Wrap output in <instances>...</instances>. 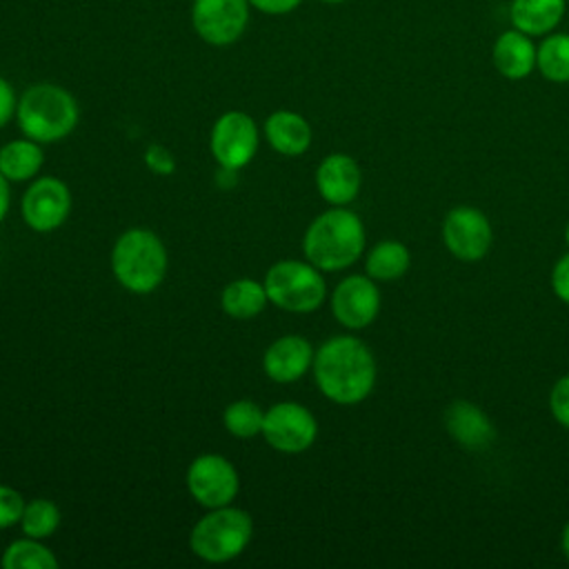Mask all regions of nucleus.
<instances>
[{
    "label": "nucleus",
    "mask_w": 569,
    "mask_h": 569,
    "mask_svg": "<svg viewBox=\"0 0 569 569\" xmlns=\"http://www.w3.org/2000/svg\"><path fill=\"white\" fill-rule=\"evenodd\" d=\"M560 547H562V553H565V556H567V560H569V522H567V525H565V529H562Z\"/></svg>",
    "instance_id": "72a5a7b5"
},
{
    "label": "nucleus",
    "mask_w": 569,
    "mask_h": 569,
    "mask_svg": "<svg viewBox=\"0 0 569 569\" xmlns=\"http://www.w3.org/2000/svg\"><path fill=\"white\" fill-rule=\"evenodd\" d=\"M565 240H567V244H569V222H567V229H565Z\"/></svg>",
    "instance_id": "c9c22d12"
},
{
    "label": "nucleus",
    "mask_w": 569,
    "mask_h": 569,
    "mask_svg": "<svg viewBox=\"0 0 569 569\" xmlns=\"http://www.w3.org/2000/svg\"><path fill=\"white\" fill-rule=\"evenodd\" d=\"M447 433L469 451L487 449L496 438V427L487 411L471 400H453L445 411Z\"/></svg>",
    "instance_id": "dca6fc26"
},
{
    "label": "nucleus",
    "mask_w": 569,
    "mask_h": 569,
    "mask_svg": "<svg viewBox=\"0 0 569 569\" xmlns=\"http://www.w3.org/2000/svg\"><path fill=\"white\" fill-rule=\"evenodd\" d=\"M144 162H147V167H149L153 173H158V176H169V173L176 171L173 153H171L167 147H162V144H151V147H147V151H144Z\"/></svg>",
    "instance_id": "c85d7f7f"
},
{
    "label": "nucleus",
    "mask_w": 569,
    "mask_h": 569,
    "mask_svg": "<svg viewBox=\"0 0 569 569\" xmlns=\"http://www.w3.org/2000/svg\"><path fill=\"white\" fill-rule=\"evenodd\" d=\"M567 13V0H511L509 20L531 38H542L562 22Z\"/></svg>",
    "instance_id": "6ab92c4d"
},
{
    "label": "nucleus",
    "mask_w": 569,
    "mask_h": 569,
    "mask_svg": "<svg viewBox=\"0 0 569 569\" xmlns=\"http://www.w3.org/2000/svg\"><path fill=\"white\" fill-rule=\"evenodd\" d=\"M249 0H193L191 27L196 36L211 47L236 44L249 24Z\"/></svg>",
    "instance_id": "6e6552de"
},
{
    "label": "nucleus",
    "mask_w": 569,
    "mask_h": 569,
    "mask_svg": "<svg viewBox=\"0 0 569 569\" xmlns=\"http://www.w3.org/2000/svg\"><path fill=\"white\" fill-rule=\"evenodd\" d=\"M9 204H11V189H9V180L0 173V222L7 218V213H9Z\"/></svg>",
    "instance_id": "473e14b6"
},
{
    "label": "nucleus",
    "mask_w": 569,
    "mask_h": 569,
    "mask_svg": "<svg viewBox=\"0 0 569 569\" xmlns=\"http://www.w3.org/2000/svg\"><path fill=\"white\" fill-rule=\"evenodd\" d=\"M24 498L18 489L0 485V529H9L20 522L24 511Z\"/></svg>",
    "instance_id": "bb28decb"
},
{
    "label": "nucleus",
    "mask_w": 569,
    "mask_h": 569,
    "mask_svg": "<svg viewBox=\"0 0 569 569\" xmlns=\"http://www.w3.org/2000/svg\"><path fill=\"white\" fill-rule=\"evenodd\" d=\"M362 187V171L347 153H329L316 169V189L325 202L347 207L353 202Z\"/></svg>",
    "instance_id": "2eb2a0df"
},
{
    "label": "nucleus",
    "mask_w": 569,
    "mask_h": 569,
    "mask_svg": "<svg viewBox=\"0 0 569 569\" xmlns=\"http://www.w3.org/2000/svg\"><path fill=\"white\" fill-rule=\"evenodd\" d=\"M551 289L558 300L569 305V251L560 256L551 269Z\"/></svg>",
    "instance_id": "c756f323"
},
{
    "label": "nucleus",
    "mask_w": 569,
    "mask_h": 569,
    "mask_svg": "<svg viewBox=\"0 0 569 569\" xmlns=\"http://www.w3.org/2000/svg\"><path fill=\"white\" fill-rule=\"evenodd\" d=\"M16 120L27 138L51 144L78 127L80 107L69 89L56 82H36L18 98Z\"/></svg>",
    "instance_id": "7ed1b4c3"
},
{
    "label": "nucleus",
    "mask_w": 569,
    "mask_h": 569,
    "mask_svg": "<svg viewBox=\"0 0 569 569\" xmlns=\"http://www.w3.org/2000/svg\"><path fill=\"white\" fill-rule=\"evenodd\" d=\"M44 164L42 144L31 138H16L0 147V173L9 182H31Z\"/></svg>",
    "instance_id": "aec40b11"
},
{
    "label": "nucleus",
    "mask_w": 569,
    "mask_h": 569,
    "mask_svg": "<svg viewBox=\"0 0 569 569\" xmlns=\"http://www.w3.org/2000/svg\"><path fill=\"white\" fill-rule=\"evenodd\" d=\"M365 242L362 220L347 207H331L309 222L302 253L320 271H342L362 256Z\"/></svg>",
    "instance_id": "f03ea898"
},
{
    "label": "nucleus",
    "mask_w": 569,
    "mask_h": 569,
    "mask_svg": "<svg viewBox=\"0 0 569 569\" xmlns=\"http://www.w3.org/2000/svg\"><path fill=\"white\" fill-rule=\"evenodd\" d=\"M16 109H18V96L13 91V84L4 76H0V129L9 124L11 118H16Z\"/></svg>",
    "instance_id": "7c9ffc66"
},
{
    "label": "nucleus",
    "mask_w": 569,
    "mask_h": 569,
    "mask_svg": "<svg viewBox=\"0 0 569 569\" xmlns=\"http://www.w3.org/2000/svg\"><path fill=\"white\" fill-rule=\"evenodd\" d=\"M260 436L280 453H302L318 438V420L300 402H276L264 411Z\"/></svg>",
    "instance_id": "9d476101"
},
{
    "label": "nucleus",
    "mask_w": 569,
    "mask_h": 569,
    "mask_svg": "<svg viewBox=\"0 0 569 569\" xmlns=\"http://www.w3.org/2000/svg\"><path fill=\"white\" fill-rule=\"evenodd\" d=\"M411 256L400 240L376 242L365 258V273L376 282H391L409 271Z\"/></svg>",
    "instance_id": "4be33fe9"
},
{
    "label": "nucleus",
    "mask_w": 569,
    "mask_h": 569,
    "mask_svg": "<svg viewBox=\"0 0 569 569\" xmlns=\"http://www.w3.org/2000/svg\"><path fill=\"white\" fill-rule=\"evenodd\" d=\"M313 380L320 393L336 405L362 402L376 385V358L356 336H331L313 356Z\"/></svg>",
    "instance_id": "f257e3e1"
},
{
    "label": "nucleus",
    "mask_w": 569,
    "mask_h": 569,
    "mask_svg": "<svg viewBox=\"0 0 569 569\" xmlns=\"http://www.w3.org/2000/svg\"><path fill=\"white\" fill-rule=\"evenodd\" d=\"M318 2H325V4H342L347 0H318Z\"/></svg>",
    "instance_id": "f704fd0d"
},
{
    "label": "nucleus",
    "mask_w": 569,
    "mask_h": 569,
    "mask_svg": "<svg viewBox=\"0 0 569 569\" xmlns=\"http://www.w3.org/2000/svg\"><path fill=\"white\" fill-rule=\"evenodd\" d=\"M187 491L204 507L231 505L240 491V476L233 462L220 453H200L187 469Z\"/></svg>",
    "instance_id": "1a4fd4ad"
},
{
    "label": "nucleus",
    "mask_w": 569,
    "mask_h": 569,
    "mask_svg": "<svg viewBox=\"0 0 569 569\" xmlns=\"http://www.w3.org/2000/svg\"><path fill=\"white\" fill-rule=\"evenodd\" d=\"M262 133L273 151L280 156H302L311 147V124L307 122L305 116L291 109H278L267 116L262 124Z\"/></svg>",
    "instance_id": "a211bd4d"
},
{
    "label": "nucleus",
    "mask_w": 569,
    "mask_h": 569,
    "mask_svg": "<svg viewBox=\"0 0 569 569\" xmlns=\"http://www.w3.org/2000/svg\"><path fill=\"white\" fill-rule=\"evenodd\" d=\"M20 213L31 231H56L71 213V191L56 176H38L22 193Z\"/></svg>",
    "instance_id": "9b49d317"
},
{
    "label": "nucleus",
    "mask_w": 569,
    "mask_h": 569,
    "mask_svg": "<svg viewBox=\"0 0 569 569\" xmlns=\"http://www.w3.org/2000/svg\"><path fill=\"white\" fill-rule=\"evenodd\" d=\"M313 345L298 333L276 338L262 353V369L269 380L289 385L300 380L313 365Z\"/></svg>",
    "instance_id": "4468645a"
},
{
    "label": "nucleus",
    "mask_w": 569,
    "mask_h": 569,
    "mask_svg": "<svg viewBox=\"0 0 569 569\" xmlns=\"http://www.w3.org/2000/svg\"><path fill=\"white\" fill-rule=\"evenodd\" d=\"M536 69L549 82H569V33L551 31L542 36L536 49Z\"/></svg>",
    "instance_id": "5701e85b"
},
{
    "label": "nucleus",
    "mask_w": 569,
    "mask_h": 569,
    "mask_svg": "<svg viewBox=\"0 0 569 569\" xmlns=\"http://www.w3.org/2000/svg\"><path fill=\"white\" fill-rule=\"evenodd\" d=\"M60 522H62V513L53 500L31 498L24 502V511L18 525L24 536L44 540L58 531Z\"/></svg>",
    "instance_id": "393cba45"
},
{
    "label": "nucleus",
    "mask_w": 569,
    "mask_h": 569,
    "mask_svg": "<svg viewBox=\"0 0 569 569\" xmlns=\"http://www.w3.org/2000/svg\"><path fill=\"white\" fill-rule=\"evenodd\" d=\"M253 536V520L244 509L224 505L209 509L191 529L189 547L204 562L238 558Z\"/></svg>",
    "instance_id": "39448f33"
},
{
    "label": "nucleus",
    "mask_w": 569,
    "mask_h": 569,
    "mask_svg": "<svg viewBox=\"0 0 569 569\" xmlns=\"http://www.w3.org/2000/svg\"><path fill=\"white\" fill-rule=\"evenodd\" d=\"M380 289L367 273L342 278L331 293V313L347 329H365L380 313Z\"/></svg>",
    "instance_id": "ddd939ff"
},
{
    "label": "nucleus",
    "mask_w": 569,
    "mask_h": 569,
    "mask_svg": "<svg viewBox=\"0 0 569 569\" xmlns=\"http://www.w3.org/2000/svg\"><path fill=\"white\" fill-rule=\"evenodd\" d=\"M262 422H264V409L258 402L247 398L229 402L222 411L224 429L240 440L262 433Z\"/></svg>",
    "instance_id": "a878e982"
},
{
    "label": "nucleus",
    "mask_w": 569,
    "mask_h": 569,
    "mask_svg": "<svg viewBox=\"0 0 569 569\" xmlns=\"http://www.w3.org/2000/svg\"><path fill=\"white\" fill-rule=\"evenodd\" d=\"M169 269L164 242L147 227L122 231L111 249V271L131 293L144 296L156 291Z\"/></svg>",
    "instance_id": "20e7f679"
},
{
    "label": "nucleus",
    "mask_w": 569,
    "mask_h": 569,
    "mask_svg": "<svg viewBox=\"0 0 569 569\" xmlns=\"http://www.w3.org/2000/svg\"><path fill=\"white\" fill-rule=\"evenodd\" d=\"M442 242L453 258L462 262H476L491 249V222L476 207H453L442 220Z\"/></svg>",
    "instance_id": "f8f14e48"
},
{
    "label": "nucleus",
    "mask_w": 569,
    "mask_h": 569,
    "mask_svg": "<svg viewBox=\"0 0 569 569\" xmlns=\"http://www.w3.org/2000/svg\"><path fill=\"white\" fill-rule=\"evenodd\" d=\"M262 282L269 302L291 313H311L327 298L322 271L309 260H278L267 269Z\"/></svg>",
    "instance_id": "423d86ee"
},
{
    "label": "nucleus",
    "mask_w": 569,
    "mask_h": 569,
    "mask_svg": "<svg viewBox=\"0 0 569 569\" xmlns=\"http://www.w3.org/2000/svg\"><path fill=\"white\" fill-rule=\"evenodd\" d=\"M549 411L560 427L569 429V373L553 382L549 391Z\"/></svg>",
    "instance_id": "cd10ccee"
},
{
    "label": "nucleus",
    "mask_w": 569,
    "mask_h": 569,
    "mask_svg": "<svg viewBox=\"0 0 569 569\" xmlns=\"http://www.w3.org/2000/svg\"><path fill=\"white\" fill-rule=\"evenodd\" d=\"M0 565L4 569H56L58 558L42 540L22 536L4 547Z\"/></svg>",
    "instance_id": "b1692460"
},
{
    "label": "nucleus",
    "mask_w": 569,
    "mask_h": 569,
    "mask_svg": "<svg viewBox=\"0 0 569 569\" xmlns=\"http://www.w3.org/2000/svg\"><path fill=\"white\" fill-rule=\"evenodd\" d=\"M269 305V296L264 282L253 278H236L220 293V307L229 318L251 320L264 311Z\"/></svg>",
    "instance_id": "412c9836"
},
{
    "label": "nucleus",
    "mask_w": 569,
    "mask_h": 569,
    "mask_svg": "<svg viewBox=\"0 0 569 569\" xmlns=\"http://www.w3.org/2000/svg\"><path fill=\"white\" fill-rule=\"evenodd\" d=\"M258 144L260 133L256 120L238 109L218 116L209 133V149L213 160L222 169L231 171L244 169L256 158Z\"/></svg>",
    "instance_id": "0eeeda50"
},
{
    "label": "nucleus",
    "mask_w": 569,
    "mask_h": 569,
    "mask_svg": "<svg viewBox=\"0 0 569 569\" xmlns=\"http://www.w3.org/2000/svg\"><path fill=\"white\" fill-rule=\"evenodd\" d=\"M536 49L533 38L511 27L502 31L491 47V62L496 71L507 80H525L536 69Z\"/></svg>",
    "instance_id": "f3484780"
},
{
    "label": "nucleus",
    "mask_w": 569,
    "mask_h": 569,
    "mask_svg": "<svg viewBox=\"0 0 569 569\" xmlns=\"http://www.w3.org/2000/svg\"><path fill=\"white\" fill-rule=\"evenodd\" d=\"M251 9H258L264 16H287L296 11L302 0H249Z\"/></svg>",
    "instance_id": "2f4dec72"
}]
</instances>
